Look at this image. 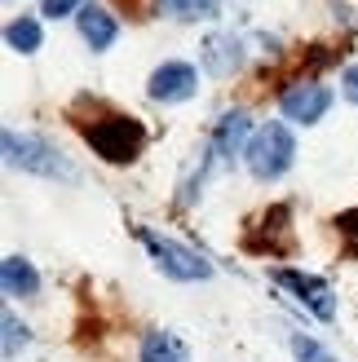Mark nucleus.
<instances>
[{"label":"nucleus","mask_w":358,"mask_h":362,"mask_svg":"<svg viewBox=\"0 0 358 362\" xmlns=\"http://www.w3.org/2000/svg\"><path fill=\"white\" fill-rule=\"evenodd\" d=\"M0 287H5V296H35V292H40V279H35L31 261L5 257V261H0Z\"/></svg>","instance_id":"12"},{"label":"nucleus","mask_w":358,"mask_h":362,"mask_svg":"<svg viewBox=\"0 0 358 362\" xmlns=\"http://www.w3.org/2000/svg\"><path fill=\"white\" fill-rule=\"evenodd\" d=\"M248 129H253V124H248L243 111L221 115V119H217V133H212V146H208V151H212V164H230V159H235V151L243 146Z\"/></svg>","instance_id":"9"},{"label":"nucleus","mask_w":358,"mask_h":362,"mask_svg":"<svg viewBox=\"0 0 358 362\" xmlns=\"http://www.w3.org/2000/svg\"><path fill=\"white\" fill-rule=\"evenodd\" d=\"M155 5H159V13H168V18H182V23H195V18H208L217 0H155Z\"/></svg>","instance_id":"15"},{"label":"nucleus","mask_w":358,"mask_h":362,"mask_svg":"<svg viewBox=\"0 0 358 362\" xmlns=\"http://www.w3.org/2000/svg\"><path fill=\"white\" fill-rule=\"evenodd\" d=\"M336 230H341V239H345V252L358 261V208H350V212L336 216Z\"/></svg>","instance_id":"17"},{"label":"nucleus","mask_w":358,"mask_h":362,"mask_svg":"<svg viewBox=\"0 0 358 362\" xmlns=\"http://www.w3.org/2000/svg\"><path fill=\"white\" fill-rule=\"evenodd\" d=\"M243 62V45H239V35H212V40L204 45V71L208 76H235Z\"/></svg>","instance_id":"10"},{"label":"nucleus","mask_w":358,"mask_h":362,"mask_svg":"<svg viewBox=\"0 0 358 362\" xmlns=\"http://www.w3.org/2000/svg\"><path fill=\"white\" fill-rule=\"evenodd\" d=\"M341 88H345V98H350V102L358 106V66H350L345 76H341Z\"/></svg>","instance_id":"21"},{"label":"nucleus","mask_w":358,"mask_h":362,"mask_svg":"<svg viewBox=\"0 0 358 362\" xmlns=\"http://www.w3.org/2000/svg\"><path fill=\"white\" fill-rule=\"evenodd\" d=\"M84 9V0H40V13L49 18H62V13H80Z\"/></svg>","instance_id":"19"},{"label":"nucleus","mask_w":358,"mask_h":362,"mask_svg":"<svg viewBox=\"0 0 358 362\" xmlns=\"http://www.w3.org/2000/svg\"><path fill=\"white\" fill-rule=\"evenodd\" d=\"M76 27H80V35H84V45H93V49H111L115 35H120L115 18L106 13L102 5H84V9L76 13Z\"/></svg>","instance_id":"11"},{"label":"nucleus","mask_w":358,"mask_h":362,"mask_svg":"<svg viewBox=\"0 0 358 362\" xmlns=\"http://www.w3.org/2000/svg\"><path fill=\"white\" fill-rule=\"evenodd\" d=\"M5 40H9V49H18V53H35L40 49V23L35 18H13V23L5 27Z\"/></svg>","instance_id":"14"},{"label":"nucleus","mask_w":358,"mask_h":362,"mask_svg":"<svg viewBox=\"0 0 358 362\" xmlns=\"http://www.w3.org/2000/svg\"><path fill=\"white\" fill-rule=\"evenodd\" d=\"M270 279H275L279 287H288V292L306 305L314 318H323V322L336 318V296H332V287L318 279V274H306V269H275Z\"/></svg>","instance_id":"5"},{"label":"nucleus","mask_w":358,"mask_h":362,"mask_svg":"<svg viewBox=\"0 0 358 362\" xmlns=\"http://www.w3.org/2000/svg\"><path fill=\"white\" fill-rule=\"evenodd\" d=\"M5 159H9L13 168L35 173V177H62V181H76V168H71L67 159L53 151L45 137H35V133H13V129H5Z\"/></svg>","instance_id":"3"},{"label":"nucleus","mask_w":358,"mask_h":362,"mask_svg":"<svg viewBox=\"0 0 358 362\" xmlns=\"http://www.w3.org/2000/svg\"><path fill=\"white\" fill-rule=\"evenodd\" d=\"M142 362H190V354L173 332H146V340H142Z\"/></svg>","instance_id":"13"},{"label":"nucleus","mask_w":358,"mask_h":362,"mask_svg":"<svg viewBox=\"0 0 358 362\" xmlns=\"http://www.w3.org/2000/svg\"><path fill=\"white\" fill-rule=\"evenodd\" d=\"M195 84H200V76H195V66L190 62H164L151 76V88L146 93L155 102H186L195 93Z\"/></svg>","instance_id":"8"},{"label":"nucleus","mask_w":358,"mask_h":362,"mask_svg":"<svg viewBox=\"0 0 358 362\" xmlns=\"http://www.w3.org/2000/svg\"><path fill=\"white\" fill-rule=\"evenodd\" d=\"M283 115L296 119V124H314V119H323L328 115V106H332V88L328 84H318V80H296L283 88Z\"/></svg>","instance_id":"7"},{"label":"nucleus","mask_w":358,"mask_h":362,"mask_svg":"<svg viewBox=\"0 0 358 362\" xmlns=\"http://www.w3.org/2000/svg\"><path fill=\"white\" fill-rule=\"evenodd\" d=\"M84 141L106 164H133L142 146H146V129L133 115H106L98 124H84Z\"/></svg>","instance_id":"1"},{"label":"nucleus","mask_w":358,"mask_h":362,"mask_svg":"<svg viewBox=\"0 0 358 362\" xmlns=\"http://www.w3.org/2000/svg\"><path fill=\"white\" fill-rule=\"evenodd\" d=\"M243 243L253 247V252H270V257H283V252H292V212L283 208V204L265 208L257 221L248 226Z\"/></svg>","instance_id":"6"},{"label":"nucleus","mask_w":358,"mask_h":362,"mask_svg":"<svg viewBox=\"0 0 358 362\" xmlns=\"http://www.w3.org/2000/svg\"><path fill=\"white\" fill-rule=\"evenodd\" d=\"M332 9H336V18H341L345 27L358 31V0H332Z\"/></svg>","instance_id":"20"},{"label":"nucleus","mask_w":358,"mask_h":362,"mask_svg":"<svg viewBox=\"0 0 358 362\" xmlns=\"http://www.w3.org/2000/svg\"><path fill=\"white\" fill-rule=\"evenodd\" d=\"M137 239L151 247L155 265L164 269L168 279H177V283H200V279L212 274V265L200 257V252H190V247H182V243H173V239H159L155 230H137Z\"/></svg>","instance_id":"4"},{"label":"nucleus","mask_w":358,"mask_h":362,"mask_svg":"<svg viewBox=\"0 0 358 362\" xmlns=\"http://www.w3.org/2000/svg\"><path fill=\"white\" fill-rule=\"evenodd\" d=\"M292 354H296V362H332V354L323 345H314L310 336H292Z\"/></svg>","instance_id":"18"},{"label":"nucleus","mask_w":358,"mask_h":362,"mask_svg":"<svg viewBox=\"0 0 358 362\" xmlns=\"http://www.w3.org/2000/svg\"><path fill=\"white\" fill-rule=\"evenodd\" d=\"M292 155H296V141L288 133V124H261V129L253 133V141H248V173H253L257 181H275L292 168Z\"/></svg>","instance_id":"2"},{"label":"nucleus","mask_w":358,"mask_h":362,"mask_svg":"<svg viewBox=\"0 0 358 362\" xmlns=\"http://www.w3.org/2000/svg\"><path fill=\"white\" fill-rule=\"evenodd\" d=\"M0 327H5V358H18V349L27 345V327H23V322H18L13 314L0 318Z\"/></svg>","instance_id":"16"}]
</instances>
